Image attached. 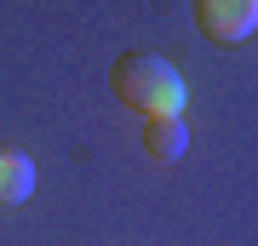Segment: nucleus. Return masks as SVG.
I'll list each match as a JSON object with an SVG mask.
<instances>
[{"mask_svg": "<svg viewBox=\"0 0 258 246\" xmlns=\"http://www.w3.org/2000/svg\"><path fill=\"white\" fill-rule=\"evenodd\" d=\"M184 149H189V126H184V115L144 120V155H149V160L172 166V160H184Z\"/></svg>", "mask_w": 258, "mask_h": 246, "instance_id": "nucleus-3", "label": "nucleus"}, {"mask_svg": "<svg viewBox=\"0 0 258 246\" xmlns=\"http://www.w3.org/2000/svg\"><path fill=\"white\" fill-rule=\"evenodd\" d=\"M109 92H115V103H126V109L144 115V120L184 115V103H189L184 74L166 63V57H155V52H126L109 69Z\"/></svg>", "mask_w": 258, "mask_h": 246, "instance_id": "nucleus-1", "label": "nucleus"}, {"mask_svg": "<svg viewBox=\"0 0 258 246\" xmlns=\"http://www.w3.org/2000/svg\"><path fill=\"white\" fill-rule=\"evenodd\" d=\"M35 195V160L23 149L0 143V206H23Z\"/></svg>", "mask_w": 258, "mask_h": 246, "instance_id": "nucleus-4", "label": "nucleus"}, {"mask_svg": "<svg viewBox=\"0 0 258 246\" xmlns=\"http://www.w3.org/2000/svg\"><path fill=\"white\" fill-rule=\"evenodd\" d=\"M195 23L207 29V40L235 46L258 29V0H195Z\"/></svg>", "mask_w": 258, "mask_h": 246, "instance_id": "nucleus-2", "label": "nucleus"}]
</instances>
